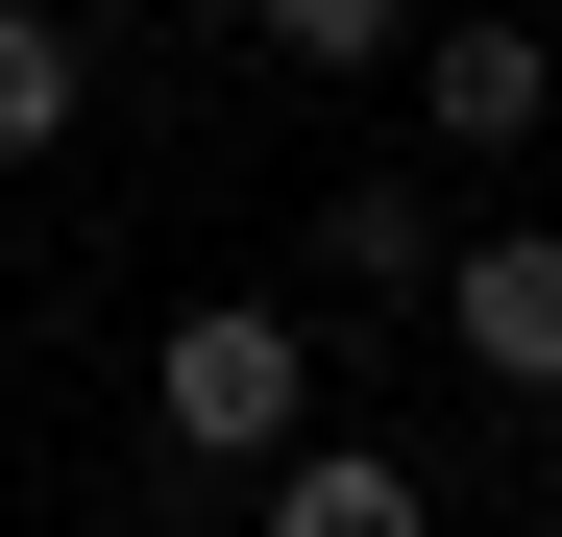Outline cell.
<instances>
[{"instance_id":"6da1fadb","label":"cell","mask_w":562,"mask_h":537,"mask_svg":"<svg viewBox=\"0 0 562 537\" xmlns=\"http://www.w3.org/2000/svg\"><path fill=\"white\" fill-rule=\"evenodd\" d=\"M147 415H171V465H294V439H318V342H294V294H196V318H171V367H147Z\"/></svg>"},{"instance_id":"7a4b0ae2","label":"cell","mask_w":562,"mask_h":537,"mask_svg":"<svg viewBox=\"0 0 562 537\" xmlns=\"http://www.w3.org/2000/svg\"><path fill=\"white\" fill-rule=\"evenodd\" d=\"M440 342H464V391H562V220H490V244H440V294H416Z\"/></svg>"},{"instance_id":"3957f363","label":"cell","mask_w":562,"mask_h":537,"mask_svg":"<svg viewBox=\"0 0 562 537\" xmlns=\"http://www.w3.org/2000/svg\"><path fill=\"white\" fill-rule=\"evenodd\" d=\"M392 73H416V123H440L464 171H514V147L562 123V49H538V25H416Z\"/></svg>"},{"instance_id":"277c9868","label":"cell","mask_w":562,"mask_h":537,"mask_svg":"<svg viewBox=\"0 0 562 537\" xmlns=\"http://www.w3.org/2000/svg\"><path fill=\"white\" fill-rule=\"evenodd\" d=\"M245 537H440V489L392 439H294V465H245Z\"/></svg>"},{"instance_id":"5b68a950","label":"cell","mask_w":562,"mask_h":537,"mask_svg":"<svg viewBox=\"0 0 562 537\" xmlns=\"http://www.w3.org/2000/svg\"><path fill=\"white\" fill-rule=\"evenodd\" d=\"M318 268H342V294H440V196H416V171H342V196H318Z\"/></svg>"},{"instance_id":"8992f818","label":"cell","mask_w":562,"mask_h":537,"mask_svg":"<svg viewBox=\"0 0 562 537\" xmlns=\"http://www.w3.org/2000/svg\"><path fill=\"white\" fill-rule=\"evenodd\" d=\"M74 99H99V49H74L49 0H0V171H49V147H74Z\"/></svg>"},{"instance_id":"52a82bcc","label":"cell","mask_w":562,"mask_h":537,"mask_svg":"<svg viewBox=\"0 0 562 537\" xmlns=\"http://www.w3.org/2000/svg\"><path fill=\"white\" fill-rule=\"evenodd\" d=\"M245 49H294L318 99H367V73L416 49V0H245Z\"/></svg>"}]
</instances>
